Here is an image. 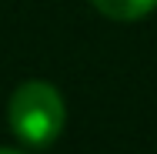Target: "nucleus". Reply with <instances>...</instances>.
<instances>
[{
  "instance_id": "1",
  "label": "nucleus",
  "mask_w": 157,
  "mask_h": 154,
  "mask_svg": "<svg viewBox=\"0 0 157 154\" xmlns=\"http://www.w3.org/2000/svg\"><path fill=\"white\" fill-rule=\"evenodd\" d=\"M7 121L10 131L30 144V148H50L63 131L67 107H63L60 91L50 81H24L10 94L7 104Z\"/></svg>"
},
{
  "instance_id": "2",
  "label": "nucleus",
  "mask_w": 157,
  "mask_h": 154,
  "mask_svg": "<svg viewBox=\"0 0 157 154\" xmlns=\"http://www.w3.org/2000/svg\"><path fill=\"white\" fill-rule=\"evenodd\" d=\"M110 20H140L157 7V0H90Z\"/></svg>"
},
{
  "instance_id": "3",
  "label": "nucleus",
  "mask_w": 157,
  "mask_h": 154,
  "mask_svg": "<svg viewBox=\"0 0 157 154\" xmlns=\"http://www.w3.org/2000/svg\"><path fill=\"white\" fill-rule=\"evenodd\" d=\"M0 154H24V151H17V148H0Z\"/></svg>"
}]
</instances>
